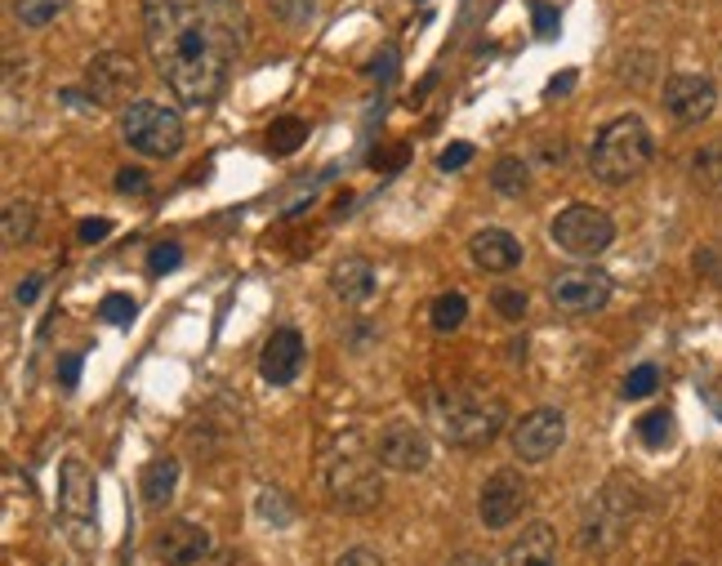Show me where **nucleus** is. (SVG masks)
<instances>
[{"label": "nucleus", "instance_id": "f257e3e1", "mask_svg": "<svg viewBox=\"0 0 722 566\" xmlns=\"http://www.w3.org/2000/svg\"><path fill=\"white\" fill-rule=\"evenodd\" d=\"M148 54L183 108H210L250 40L241 0H143Z\"/></svg>", "mask_w": 722, "mask_h": 566}, {"label": "nucleus", "instance_id": "f03ea898", "mask_svg": "<svg viewBox=\"0 0 722 566\" xmlns=\"http://www.w3.org/2000/svg\"><path fill=\"white\" fill-rule=\"evenodd\" d=\"M651 157H656V138H651L647 121L629 112V116H615L598 130L593 148H589V170L598 183L624 187L651 165Z\"/></svg>", "mask_w": 722, "mask_h": 566}, {"label": "nucleus", "instance_id": "7ed1b4c3", "mask_svg": "<svg viewBox=\"0 0 722 566\" xmlns=\"http://www.w3.org/2000/svg\"><path fill=\"white\" fill-rule=\"evenodd\" d=\"M326 491L340 513H370L383 500L379 455H370L353 433L334 442V455L326 459Z\"/></svg>", "mask_w": 722, "mask_h": 566}, {"label": "nucleus", "instance_id": "20e7f679", "mask_svg": "<svg viewBox=\"0 0 722 566\" xmlns=\"http://www.w3.org/2000/svg\"><path fill=\"white\" fill-rule=\"evenodd\" d=\"M438 419H442V438L451 446H464V451H477V446H491L504 429V402L481 393V389H460V393H446L442 406H438Z\"/></svg>", "mask_w": 722, "mask_h": 566}, {"label": "nucleus", "instance_id": "39448f33", "mask_svg": "<svg viewBox=\"0 0 722 566\" xmlns=\"http://www.w3.org/2000/svg\"><path fill=\"white\" fill-rule=\"evenodd\" d=\"M121 138L138 157L170 161L183 148V121H179V112H170L152 99H138V103L121 108Z\"/></svg>", "mask_w": 722, "mask_h": 566}, {"label": "nucleus", "instance_id": "423d86ee", "mask_svg": "<svg viewBox=\"0 0 722 566\" xmlns=\"http://www.w3.org/2000/svg\"><path fill=\"white\" fill-rule=\"evenodd\" d=\"M549 242L562 255L589 263V259H598L615 242V219L607 210H598V206H566L549 223Z\"/></svg>", "mask_w": 722, "mask_h": 566}, {"label": "nucleus", "instance_id": "0eeeda50", "mask_svg": "<svg viewBox=\"0 0 722 566\" xmlns=\"http://www.w3.org/2000/svg\"><path fill=\"white\" fill-rule=\"evenodd\" d=\"M634 513H638L634 491L624 487V482H607V487L589 500V508H585L580 544H585L589 553H611V549L624 540V531L634 527Z\"/></svg>", "mask_w": 722, "mask_h": 566}, {"label": "nucleus", "instance_id": "6e6552de", "mask_svg": "<svg viewBox=\"0 0 722 566\" xmlns=\"http://www.w3.org/2000/svg\"><path fill=\"white\" fill-rule=\"evenodd\" d=\"M59 513L76 544H89L99 531V482H94L85 459H63L59 468Z\"/></svg>", "mask_w": 722, "mask_h": 566}, {"label": "nucleus", "instance_id": "1a4fd4ad", "mask_svg": "<svg viewBox=\"0 0 722 566\" xmlns=\"http://www.w3.org/2000/svg\"><path fill=\"white\" fill-rule=\"evenodd\" d=\"M611 291L615 281L593 268V263H580V268H566L549 281V299L558 312H571V317H585V312H598L611 304Z\"/></svg>", "mask_w": 722, "mask_h": 566}, {"label": "nucleus", "instance_id": "9d476101", "mask_svg": "<svg viewBox=\"0 0 722 566\" xmlns=\"http://www.w3.org/2000/svg\"><path fill=\"white\" fill-rule=\"evenodd\" d=\"M526 500H531V491H526V478L517 473V468H495V473L481 482L477 491V517H481V527L487 531H504L513 527Z\"/></svg>", "mask_w": 722, "mask_h": 566}, {"label": "nucleus", "instance_id": "9b49d317", "mask_svg": "<svg viewBox=\"0 0 722 566\" xmlns=\"http://www.w3.org/2000/svg\"><path fill=\"white\" fill-rule=\"evenodd\" d=\"M660 103H664L673 125H705L718 108V85L705 72H678V76L664 81Z\"/></svg>", "mask_w": 722, "mask_h": 566}, {"label": "nucleus", "instance_id": "f8f14e48", "mask_svg": "<svg viewBox=\"0 0 722 566\" xmlns=\"http://www.w3.org/2000/svg\"><path fill=\"white\" fill-rule=\"evenodd\" d=\"M566 442V415L553 406H536L513 423V451L522 464H544Z\"/></svg>", "mask_w": 722, "mask_h": 566}, {"label": "nucleus", "instance_id": "ddd939ff", "mask_svg": "<svg viewBox=\"0 0 722 566\" xmlns=\"http://www.w3.org/2000/svg\"><path fill=\"white\" fill-rule=\"evenodd\" d=\"M134 85H138V67L121 50L94 54L89 67H85V89L94 94V103H99V108H125Z\"/></svg>", "mask_w": 722, "mask_h": 566}, {"label": "nucleus", "instance_id": "4468645a", "mask_svg": "<svg viewBox=\"0 0 722 566\" xmlns=\"http://www.w3.org/2000/svg\"><path fill=\"white\" fill-rule=\"evenodd\" d=\"M375 455L383 468H393V473H424L428 459H432V442L419 423H389L375 442Z\"/></svg>", "mask_w": 722, "mask_h": 566}, {"label": "nucleus", "instance_id": "2eb2a0df", "mask_svg": "<svg viewBox=\"0 0 722 566\" xmlns=\"http://www.w3.org/2000/svg\"><path fill=\"white\" fill-rule=\"evenodd\" d=\"M299 370H304V335L295 325H281L268 335L264 353H259V374H264V384L272 389H285V384H295L299 380Z\"/></svg>", "mask_w": 722, "mask_h": 566}, {"label": "nucleus", "instance_id": "dca6fc26", "mask_svg": "<svg viewBox=\"0 0 722 566\" xmlns=\"http://www.w3.org/2000/svg\"><path fill=\"white\" fill-rule=\"evenodd\" d=\"M522 255H526L522 242L513 237V232H504V227H481V232H473V237H468V259L481 272H513L522 263Z\"/></svg>", "mask_w": 722, "mask_h": 566}, {"label": "nucleus", "instance_id": "f3484780", "mask_svg": "<svg viewBox=\"0 0 722 566\" xmlns=\"http://www.w3.org/2000/svg\"><path fill=\"white\" fill-rule=\"evenodd\" d=\"M210 553V531L197 522H170L157 536V557L166 566H197Z\"/></svg>", "mask_w": 722, "mask_h": 566}, {"label": "nucleus", "instance_id": "a211bd4d", "mask_svg": "<svg viewBox=\"0 0 722 566\" xmlns=\"http://www.w3.org/2000/svg\"><path fill=\"white\" fill-rule=\"evenodd\" d=\"M330 291H334V299L340 304H353V308H362V304H370V295H375V263L370 259H340L330 268Z\"/></svg>", "mask_w": 722, "mask_h": 566}, {"label": "nucleus", "instance_id": "6ab92c4d", "mask_svg": "<svg viewBox=\"0 0 722 566\" xmlns=\"http://www.w3.org/2000/svg\"><path fill=\"white\" fill-rule=\"evenodd\" d=\"M504 566H558V531L549 522H531L522 540H513Z\"/></svg>", "mask_w": 722, "mask_h": 566}, {"label": "nucleus", "instance_id": "aec40b11", "mask_svg": "<svg viewBox=\"0 0 722 566\" xmlns=\"http://www.w3.org/2000/svg\"><path fill=\"white\" fill-rule=\"evenodd\" d=\"M174 487H179V459H152L148 468H143V500H148L152 508L170 504Z\"/></svg>", "mask_w": 722, "mask_h": 566}, {"label": "nucleus", "instance_id": "412c9836", "mask_svg": "<svg viewBox=\"0 0 722 566\" xmlns=\"http://www.w3.org/2000/svg\"><path fill=\"white\" fill-rule=\"evenodd\" d=\"M692 183L705 197H722V138H713L692 157Z\"/></svg>", "mask_w": 722, "mask_h": 566}, {"label": "nucleus", "instance_id": "4be33fe9", "mask_svg": "<svg viewBox=\"0 0 722 566\" xmlns=\"http://www.w3.org/2000/svg\"><path fill=\"white\" fill-rule=\"evenodd\" d=\"M491 187L500 197H526V187H531V170H526V161L522 157H500L495 165H491Z\"/></svg>", "mask_w": 722, "mask_h": 566}, {"label": "nucleus", "instance_id": "5701e85b", "mask_svg": "<svg viewBox=\"0 0 722 566\" xmlns=\"http://www.w3.org/2000/svg\"><path fill=\"white\" fill-rule=\"evenodd\" d=\"M304 138H308V121L304 116H277L268 125V152L272 157H291L304 148Z\"/></svg>", "mask_w": 722, "mask_h": 566}, {"label": "nucleus", "instance_id": "b1692460", "mask_svg": "<svg viewBox=\"0 0 722 566\" xmlns=\"http://www.w3.org/2000/svg\"><path fill=\"white\" fill-rule=\"evenodd\" d=\"M428 321H432V330H438V335H451V330H460V325L468 321V299H464L460 291L438 295V299H432V308H428Z\"/></svg>", "mask_w": 722, "mask_h": 566}, {"label": "nucleus", "instance_id": "393cba45", "mask_svg": "<svg viewBox=\"0 0 722 566\" xmlns=\"http://www.w3.org/2000/svg\"><path fill=\"white\" fill-rule=\"evenodd\" d=\"M0 232H5V246H23L36 237V206L32 201H10L5 219H0Z\"/></svg>", "mask_w": 722, "mask_h": 566}, {"label": "nucleus", "instance_id": "a878e982", "mask_svg": "<svg viewBox=\"0 0 722 566\" xmlns=\"http://www.w3.org/2000/svg\"><path fill=\"white\" fill-rule=\"evenodd\" d=\"M638 438H643V446H651V451H660V446H669L673 442V415L660 406V410H647L643 419H638Z\"/></svg>", "mask_w": 722, "mask_h": 566}, {"label": "nucleus", "instance_id": "bb28decb", "mask_svg": "<svg viewBox=\"0 0 722 566\" xmlns=\"http://www.w3.org/2000/svg\"><path fill=\"white\" fill-rule=\"evenodd\" d=\"M63 14V0H14V19L23 27H50Z\"/></svg>", "mask_w": 722, "mask_h": 566}, {"label": "nucleus", "instance_id": "cd10ccee", "mask_svg": "<svg viewBox=\"0 0 722 566\" xmlns=\"http://www.w3.org/2000/svg\"><path fill=\"white\" fill-rule=\"evenodd\" d=\"M268 10L285 27H308L317 19V0H268Z\"/></svg>", "mask_w": 722, "mask_h": 566}, {"label": "nucleus", "instance_id": "c85d7f7f", "mask_svg": "<svg viewBox=\"0 0 722 566\" xmlns=\"http://www.w3.org/2000/svg\"><path fill=\"white\" fill-rule=\"evenodd\" d=\"M656 389H660V366H651V361L634 366V370H629V380H624V397H629V402L651 397Z\"/></svg>", "mask_w": 722, "mask_h": 566}, {"label": "nucleus", "instance_id": "c756f323", "mask_svg": "<svg viewBox=\"0 0 722 566\" xmlns=\"http://www.w3.org/2000/svg\"><path fill=\"white\" fill-rule=\"evenodd\" d=\"M259 517H264V522H272V527H291L295 508H291V500H285L281 491H259Z\"/></svg>", "mask_w": 722, "mask_h": 566}, {"label": "nucleus", "instance_id": "7c9ffc66", "mask_svg": "<svg viewBox=\"0 0 722 566\" xmlns=\"http://www.w3.org/2000/svg\"><path fill=\"white\" fill-rule=\"evenodd\" d=\"M491 304H495V312H500L504 321H522V317H526V308H531L526 291H517V286H500V291L491 295Z\"/></svg>", "mask_w": 722, "mask_h": 566}, {"label": "nucleus", "instance_id": "2f4dec72", "mask_svg": "<svg viewBox=\"0 0 722 566\" xmlns=\"http://www.w3.org/2000/svg\"><path fill=\"white\" fill-rule=\"evenodd\" d=\"M134 312H138V304H134L130 295H103V304H99V317H103L108 325H130Z\"/></svg>", "mask_w": 722, "mask_h": 566}, {"label": "nucleus", "instance_id": "473e14b6", "mask_svg": "<svg viewBox=\"0 0 722 566\" xmlns=\"http://www.w3.org/2000/svg\"><path fill=\"white\" fill-rule=\"evenodd\" d=\"M183 263V246H174V242H161V246H152V255H148V272L152 276H166V272H174Z\"/></svg>", "mask_w": 722, "mask_h": 566}, {"label": "nucleus", "instance_id": "72a5a7b5", "mask_svg": "<svg viewBox=\"0 0 722 566\" xmlns=\"http://www.w3.org/2000/svg\"><path fill=\"white\" fill-rule=\"evenodd\" d=\"M531 19H536V36H540V40H553V36H558V14H553V5L536 0V5H531Z\"/></svg>", "mask_w": 722, "mask_h": 566}, {"label": "nucleus", "instance_id": "f704fd0d", "mask_svg": "<svg viewBox=\"0 0 722 566\" xmlns=\"http://www.w3.org/2000/svg\"><path fill=\"white\" fill-rule=\"evenodd\" d=\"M468 161H473V144H464V138H460V144H451V148L438 157V170L451 174V170H464Z\"/></svg>", "mask_w": 722, "mask_h": 566}, {"label": "nucleus", "instance_id": "c9c22d12", "mask_svg": "<svg viewBox=\"0 0 722 566\" xmlns=\"http://www.w3.org/2000/svg\"><path fill=\"white\" fill-rule=\"evenodd\" d=\"M117 193L121 197H143V193H148V174H143V170H121L117 174Z\"/></svg>", "mask_w": 722, "mask_h": 566}, {"label": "nucleus", "instance_id": "e433bc0d", "mask_svg": "<svg viewBox=\"0 0 722 566\" xmlns=\"http://www.w3.org/2000/svg\"><path fill=\"white\" fill-rule=\"evenodd\" d=\"M108 232H112V219H103V214H94V219H85L81 223V232H76V237L89 246V242H103L108 237Z\"/></svg>", "mask_w": 722, "mask_h": 566}, {"label": "nucleus", "instance_id": "4c0bfd02", "mask_svg": "<svg viewBox=\"0 0 722 566\" xmlns=\"http://www.w3.org/2000/svg\"><path fill=\"white\" fill-rule=\"evenodd\" d=\"M59 384H63V389H76V384H81V353L59 357Z\"/></svg>", "mask_w": 722, "mask_h": 566}, {"label": "nucleus", "instance_id": "58836bf2", "mask_svg": "<svg viewBox=\"0 0 722 566\" xmlns=\"http://www.w3.org/2000/svg\"><path fill=\"white\" fill-rule=\"evenodd\" d=\"M334 566H383V557L375 553V549H366V544H357V549H348Z\"/></svg>", "mask_w": 722, "mask_h": 566}, {"label": "nucleus", "instance_id": "ea45409f", "mask_svg": "<svg viewBox=\"0 0 722 566\" xmlns=\"http://www.w3.org/2000/svg\"><path fill=\"white\" fill-rule=\"evenodd\" d=\"M40 286H45V276H27V281H19V286H14V299H19L23 308H32V304L40 299Z\"/></svg>", "mask_w": 722, "mask_h": 566}, {"label": "nucleus", "instance_id": "a19ab883", "mask_svg": "<svg viewBox=\"0 0 722 566\" xmlns=\"http://www.w3.org/2000/svg\"><path fill=\"white\" fill-rule=\"evenodd\" d=\"M451 566H495L487 553H460V557H451Z\"/></svg>", "mask_w": 722, "mask_h": 566}, {"label": "nucleus", "instance_id": "79ce46f5", "mask_svg": "<svg viewBox=\"0 0 722 566\" xmlns=\"http://www.w3.org/2000/svg\"><path fill=\"white\" fill-rule=\"evenodd\" d=\"M575 89V72H562L558 81H549V94H571Z\"/></svg>", "mask_w": 722, "mask_h": 566}, {"label": "nucleus", "instance_id": "37998d69", "mask_svg": "<svg viewBox=\"0 0 722 566\" xmlns=\"http://www.w3.org/2000/svg\"><path fill=\"white\" fill-rule=\"evenodd\" d=\"M683 566H696V562H683Z\"/></svg>", "mask_w": 722, "mask_h": 566}]
</instances>
